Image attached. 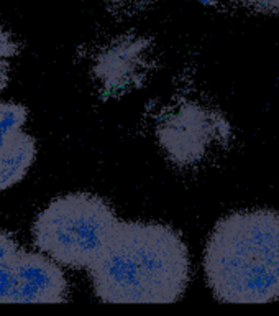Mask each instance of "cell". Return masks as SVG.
I'll use <instances>...</instances> for the list:
<instances>
[{
    "label": "cell",
    "instance_id": "3",
    "mask_svg": "<svg viewBox=\"0 0 279 316\" xmlns=\"http://www.w3.org/2000/svg\"><path fill=\"white\" fill-rule=\"evenodd\" d=\"M118 216L103 198L69 193L40 211L31 228L35 247L68 268H89L101 256Z\"/></svg>",
    "mask_w": 279,
    "mask_h": 316
},
{
    "label": "cell",
    "instance_id": "4",
    "mask_svg": "<svg viewBox=\"0 0 279 316\" xmlns=\"http://www.w3.org/2000/svg\"><path fill=\"white\" fill-rule=\"evenodd\" d=\"M69 284L59 263L15 249L0 260V303H64Z\"/></svg>",
    "mask_w": 279,
    "mask_h": 316
},
{
    "label": "cell",
    "instance_id": "6",
    "mask_svg": "<svg viewBox=\"0 0 279 316\" xmlns=\"http://www.w3.org/2000/svg\"><path fill=\"white\" fill-rule=\"evenodd\" d=\"M36 158V140L23 129L7 137L0 147V191L18 185Z\"/></svg>",
    "mask_w": 279,
    "mask_h": 316
},
{
    "label": "cell",
    "instance_id": "10",
    "mask_svg": "<svg viewBox=\"0 0 279 316\" xmlns=\"http://www.w3.org/2000/svg\"><path fill=\"white\" fill-rule=\"evenodd\" d=\"M18 247L17 245V240L12 237L10 234L7 232V230H3L0 228V260H2L3 257L7 256V254H10L12 251H15Z\"/></svg>",
    "mask_w": 279,
    "mask_h": 316
},
{
    "label": "cell",
    "instance_id": "9",
    "mask_svg": "<svg viewBox=\"0 0 279 316\" xmlns=\"http://www.w3.org/2000/svg\"><path fill=\"white\" fill-rule=\"evenodd\" d=\"M18 55V45L13 36L0 25V61H10Z\"/></svg>",
    "mask_w": 279,
    "mask_h": 316
},
{
    "label": "cell",
    "instance_id": "7",
    "mask_svg": "<svg viewBox=\"0 0 279 316\" xmlns=\"http://www.w3.org/2000/svg\"><path fill=\"white\" fill-rule=\"evenodd\" d=\"M26 120L28 111L25 106L12 101H0V147L8 135L23 129Z\"/></svg>",
    "mask_w": 279,
    "mask_h": 316
},
{
    "label": "cell",
    "instance_id": "2",
    "mask_svg": "<svg viewBox=\"0 0 279 316\" xmlns=\"http://www.w3.org/2000/svg\"><path fill=\"white\" fill-rule=\"evenodd\" d=\"M212 293L224 303L279 298V213L236 211L219 221L204 252Z\"/></svg>",
    "mask_w": 279,
    "mask_h": 316
},
{
    "label": "cell",
    "instance_id": "1",
    "mask_svg": "<svg viewBox=\"0 0 279 316\" xmlns=\"http://www.w3.org/2000/svg\"><path fill=\"white\" fill-rule=\"evenodd\" d=\"M103 303H174L189 284V252L181 234L161 223L118 221L87 268Z\"/></svg>",
    "mask_w": 279,
    "mask_h": 316
},
{
    "label": "cell",
    "instance_id": "5",
    "mask_svg": "<svg viewBox=\"0 0 279 316\" xmlns=\"http://www.w3.org/2000/svg\"><path fill=\"white\" fill-rule=\"evenodd\" d=\"M230 137V124L224 115L189 104L168 122L163 144L179 163H194L205 157L212 144H227Z\"/></svg>",
    "mask_w": 279,
    "mask_h": 316
},
{
    "label": "cell",
    "instance_id": "8",
    "mask_svg": "<svg viewBox=\"0 0 279 316\" xmlns=\"http://www.w3.org/2000/svg\"><path fill=\"white\" fill-rule=\"evenodd\" d=\"M236 2L254 13L279 15V0H236Z\"/></svg>",
    "mask_w": 279,
    "mask_h": 316
}]
</instances>
